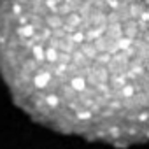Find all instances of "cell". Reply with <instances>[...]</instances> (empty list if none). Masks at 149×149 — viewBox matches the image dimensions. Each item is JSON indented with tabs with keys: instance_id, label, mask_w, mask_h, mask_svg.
Instances as JSON below:
<instances>
[{
	"instance_id": "obj_1",
	"label": "cell",
	"mask_w": 149,
	"mask_h": 149,
	"mask_svg": "<svg viewBox=\"0 0 149 149\" xmlns=\"http://www.w3.org/2000/svg\"><path fill=\"white\" fill-rule=\"evenodd\" d=\"M0 77L37 125L147 144L149 0H0Z\"/></svg>"
}]
</instances>
